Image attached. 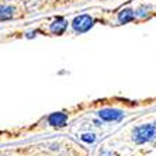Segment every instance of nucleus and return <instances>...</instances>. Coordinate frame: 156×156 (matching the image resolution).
<instances>
[{
    "instance_id": "f03ea898",
    "label": "nucleus",
    "mask_w": 156,
    "mask_h": 156,
    "mask_svg": "<svg viewBox=\"0 0 156 156\" xmlns=\"http://www.w3.org/2000/svg\"><path fill=\"white\" fill-rule=\"evenodd\" d=\"M93 18L90 16H79V17L75 18V21H73V30L76 31V33H84L87 30L93 26Z\"/></svg>"
},
{
    "instance_id": "39448f33",
    "label": "nucleus",
    "mask_w": 156,
    "mask_h": 156,
    "mask_svg": "<svg viewBox=\"0 0 156 156\" xmlns=\"http://www.w3.org/2000/svg\"><path fill=\"white\" fill-rule=\"evenodd\" d=\"M66 27H68V23L63 18H56V21L51 26V31L54 34H56V35H61V34H63Z\"/></svg>"
},
{
    "instance_id": "f257e3e1",
    "label": "nucleus",
    "mask_w": 156,
    "mask_h": 156,
    "mask_svg": "<svg viewBox=\"0 0 156 156\" xmlns=\"http://www.w3.org/2000/svg\"><path fill=\"white\" fill-rule=\"evenodd\" d=\"M156 136V127L146 124V125H141L134 129V141L138 144H144V142L152 141Z\"/></svg>"
},
{
    "instance_id": "423d86ee",
    "label": "nucleus",
    "mask_w": 156,
    "mask_h": 156,
    "mask_svg": "<svg viewBox=\"0 0 156 156\" xmlns=\"http://www.w3.org/2000/svg\"><path fill=\"white\" fill-rule=\"evenodd\" d=\"M134 18V14H132V11L131 10H124L120 13V17H118V20H120V23H127V21H131Z\"/></svg>"
},
{
    "instance_id": "20e7f679",
    "label": "nucleus",
    "mask_w": 156,
    "mask_h": 156,
    "mask_svg": "<svg viewBox=\"0 0 156 156\" xmlns=\"http://www.w3.org/2000/svg\"><path fill=\"white\" fill-rule=\"evenodd\" d=\"M48 121H49L51 125H55V127H63L66 124V121H68V117L63 113H55L52 115H49Z\"/></svg>"
},
{
    "instance_id": "7ed1b4c3",
    "label": "nucleus",
    "mask_w": 156,
    "mask_h": 156,
    "mask_svg": "<svg viewBox=\"0 0 156 156\" xmlns=\"http://www.w3.org/2000/svg\"><path fill=\"white\" fill-rule=\"evenodd\" d=\"M98 115L104 121H115V120H120L122 117V111L115 108H105V110H101L98 113Z\"/></svg>"
}]
</instances>
